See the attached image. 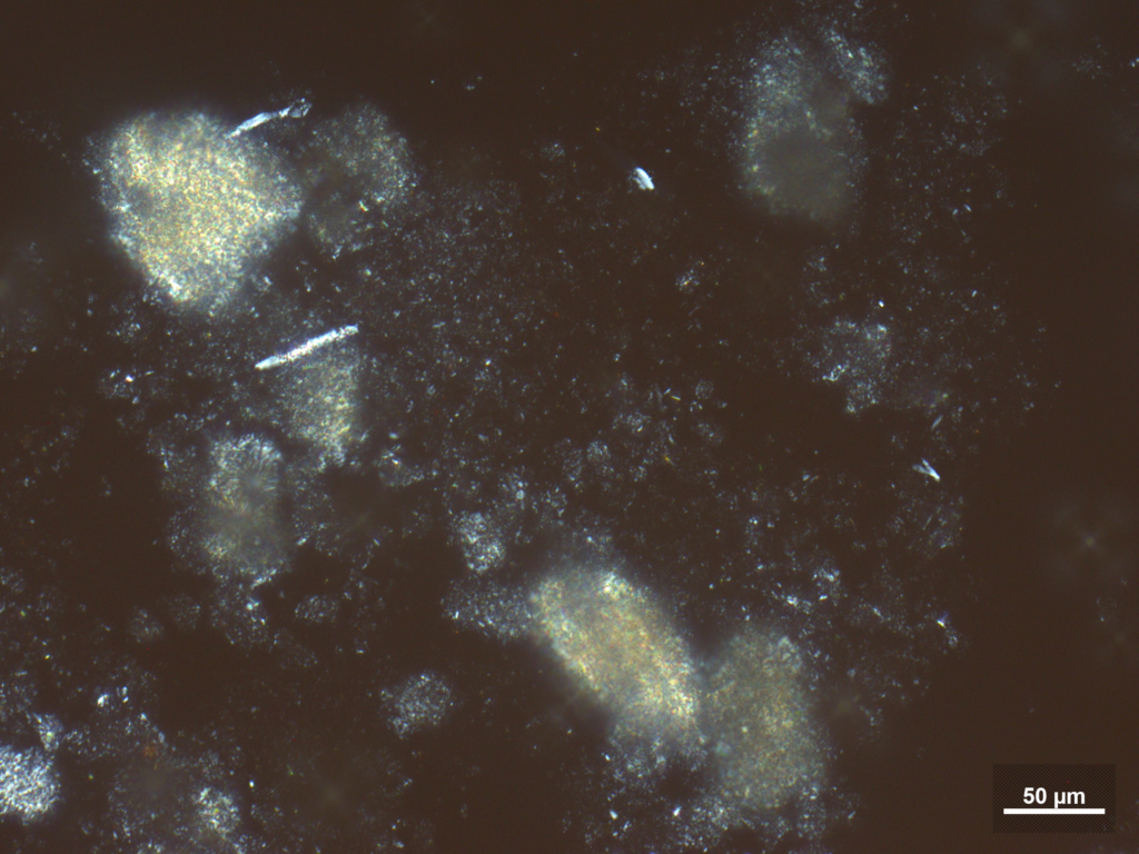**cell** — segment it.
I'll list each match as a JSON object with an SVG mask.
<instances>
[{
    "label": "cell",
    "mask_w": 1139,
    "mask_h": 854,
    "mask_svg": "<svg viewBox=\"0 0 1139 854\" xmlns=\"http://www.w3.org/2000/svg\"><path fill=\"white\" fill-rule=\"evenodd\" d=\"M547 642L612 705L641 704L645 688L660 731L679 744L703 733V679L689 646L640 586L605 568L574 567L543 579L531 599Z\"/></svg>",
    "instance_id": "7a4b0ae2"
},
{
    "label": "cell",
    "mask_w": 1139,
    "mask_h": 854,
    "mask_svg": "<svg viewBox=\"0 0 1139 854\" xmlns=\"http://www.w3.org/2000/svg\"><path fill=\"white\" fill-rule=\"evenodd\" d=\"M703 733L717 783L736 805L770 812L795 801L821 757L796 644L767 627H746L727 638L703 679Z\"/></svg>",
    "instance_id": "3957f363"
},
{
    "label": "cell",
    "mask_w": 1139,
    "mask_h": 854,
    "mask_svg": "<svg viewBox=\"0 0 1139 854\" xmlns=\"http://www.w3.org/2000/svg\"><path fill=\"white\" fill-rule=\"evenodd\" d=\"M384 705L394 729L408 735L443 718L450 705V692L438 676L425 672L388 689Z\"/></svg>",
    "instance_id": "52a82bcc"
},
{
    "label": "cell",
    "mask_w": 1139,
    "mask_h": 854,
    "mask_svg": "<svg viewBox=\"0 0 1139 854\" xmlns=\"http://www.w3.org/2000/svg\"><path fill=\"white\" fill-rule=\"evenodd\" d=\"M635 179L638 182V185L642 186L643 188H645V187L650 188L648 186L652 187L651 179L641 169L636 170V178Z\"/></svg>",
    "instance_id": "30bf717a"
},
{
    "label": "cell",
    "mask_w": 1139,
    "mask_h": 854,
    "mask_svg": "<svg viewBox=\"0 0 1139 854\" xmlns=\"http://www.w3.org/2000/svg\"><path fill=\"white\" fill-rule=\"evenodd\" d=\"M202 820L220 833L231 831L237 823V810L232 802L219 792L201 794L199 800Z\"/></svg>",
    "instance_id": "ba28073f"
},
{
    "label": "cell",
    "mask_w": 1139,
    "mask_h": 854,
    "mask_svg": "<svg viewBox=\"0 0 1139 854\" xmlns=\"http://www.w3.org/2000/svg\"><path fill=\"white\" fill-rule=\"evenodd\" d=\"M99 171L118 241L194 305L230 295L293 206L255 139L201 113L132 120L108 140Z\"/></svg>",
    "instance_id": "6da1fadb"
},
{
    "label": "cell",
    "mask_w": 1139,
    "mask_h": 854,
    "mask_svg": "<svg viewBox=\"0 0 1139 854\" xmlns=\"http://www.w3.org/2000/svg\"><path fill=\"white\" fill-rule=\"evenodd\" d=\"M356 370L351 349L333 342L306 355L287 379L283 405L291 429L328 458H343L356 438Z\"/></svg>",
    "instance_id": "5b68a950"
},
{
    "label": "cell",
    "mask_w": 1139,
    "mask_h": 854,
    "mask_svg": "<svg viewBox=\"0 0 1139 854\" xmlns=\"http://www.w3.org/2000/svg\"><path fill=\"white\" fill-rule=\"evenodd\" d=\"M38 731L43 746L48 751L58 748L61 739L62 726L52 715H37Z\"/></svg>",
    "instance_id": "9c48e42d"
},
{
    "label": "cell",
    "mask_w": 1139,
    "mask_h": 854,
    "mask_svg": "<svg viewBox=\"0 0 1139 854\" xmlns=\"http://www.w3.org/2000/svg\"><path fill=\"white\" fill-rule=\"evenodd\" d=\"M57 782L51 764L34 749L14 752L2 748V808L33 817L46 812L56 800Z\"/></svg>",
    "instance_id": "8992f818"
},
{
    "label": "cell",
    "mask_w": 1139,
    "mask_h": 854,
    "mask_svg": "<svg viewBox=\"0 0 1139 854\" xmlns=\"http://www.w3.org/2000/svg\"><path fill=\"white\" fill-rule=\"evenodd\" d=\"M211 479L218 523L215 552L251 582L277 576L288 559L283 460L274 444L251 435L222 443Z\"/></svg>",
    "instance_id": "277c9868"
}]
</instances>
